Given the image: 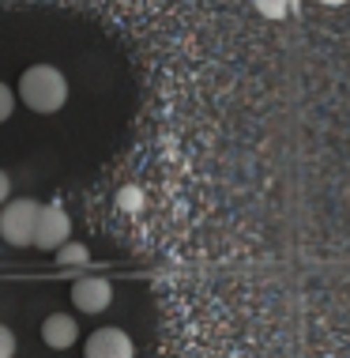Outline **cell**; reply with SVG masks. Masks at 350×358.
Here are the masks:
<instances>
[{
    "mask_svg": "<svg viewBox=\"0 0 350 358\" xmlns=\"http://www.w3.org/2000/svg\"><path fill=\"white\" fill-rule=\"evenodd\" d=\"M19 102L34 113H57L68 102V80L53 64H31L19 76Z\"/></svg>",
    "mask_w": 350,
    "mask_h": 358,
    "instance_id": "1",
    "label": "cell"
},
{
    "mask_svg": "<svg viewBox=\"0 0 350 358\" xmlns=\"http://www.w3.org/2000/svg\"><path fill=\"white\" fill-rule=\"evenodd\" d=\"M38 215H42V204H38V200H27V196L8 200V204L0 208V238H4L8 245H15V249L34 245Z\"/></svg>",
    "mask_w": 350,
    "mask_h": 358,
    "instance_id": "2",
    "label": "cell"
},
{
    "mask_svg": "<svg viewBox=\"0 0 350 358\" xmlns=\"http://www.w3.org/2000/svg\"><path fill=\"white\" fill-rule=\"evenodd\" d=\"M72 241V219L61 204H42V215H38V230H34V245L45 249V253H57V249Z\"/></svg>",
    "mask_w": 350,
    "mask_h": 358,
    "instance_id": "3",
    "label": "cell"
},
{
    "mask_svg": "<svg viewBox=\"0 0 350 358\" xmlns=\"http://www.w3.org/2000/svg\"><path fill=\"white\" fill-rule=\"evenodd\" d=\"M113 302V283L102 275H80L72 283V306L80 313H102Z\"/></svg>",
    "mask_w": 350,
    "mask_h": 358,
    "instance_id": "4",
    "label": "cell"
},
{
    "mask_svg": "<svg viewBox=\"0 0 350 358\" xmlns=\"http://www.w3.org/2000/svg\"><path fill=\"white\" fill-rule=\"evenodd\" d=\"M83 358H136V347L121 328H99V332L87 336Z\"/></svg>",
    "mask_w": 350,
    "mask_h": 358,
    "instance_id": "5",
    "label": "cell"
},
{
    "mask_svg": "<svg viewBox=\"0 0 350 358\" xmlns=\"http://www.w3.org/2000/svg\"><path fill=\"white\" fill-rule=\"evenodd\" d=\"M42 340H45V347H53V351H68V347L80 340V324L68 313H50L42 321Z\"/></svg>",
    "mask_w": 350,
    "mask_h": 358,
    "instance_id": "6",
    "label": "cell"
},
{
    "mask_svg": "<svg viewBox=\"0 0 350 358\" xmlns=\"http://www.w3.org/2000/svg\"><path fill=\"white\" fill-rule=\"evenodd\" d=\"M57 264L61 268H83V264H91V249H87L83 241H64V245L57 249Z\"/></svg>",
    "mask_w": 350,
    "mask_h": 358,
    "instance_id": "7",
    "label": "cell"
},
{
    "mask_svg": "<svg viewBox=\"0 0 350 358\" xmlns=\"http://www.w3.org/2000/svg\"><path fill=\"white\" fill-rule=\"evenodd\" d=\"M252 4H256V12L264 19H286L294 12V0H252Z\"/></svg>",
    "mask_w": 350,
    "mask_h": 358,
    "instance_id": "8",
    "label": "cell"
},
{
    "mask_svg": "<svg viewBox=\"0 0 350 358\" xmlns=\"http://www.w3.org/2000/svg\"><path fill=\"white\" fill-rule=\"evenodd\" d=\"M117 208L124 211V215H136V211H143V192L136 185H124L121 192H117Z\"/></svg>",
    "mask_w": 350,
    "mask_h": 358,
    "instance_id": "9",
    "label": "cell"
},
{
    "mask_svg": "<svg viewBox=\"0 0 350 358\" xmlns=\"http://www.w3.org/2000/svg\"><path fill=\"white\" fill-rule=\"evenodd\" d=\"M12 113H15V91L8 83H0V124L12 117Z\"/></svg>",
    "mask_w": 350,
    "mask_h": 358,
    "instance_id": "10",
    "label": "cell"
},
{
    "mask_svg": "<svg viewBox=\"0 0 350 358\" xmlns=\"http://www.w3.org/2000/svg\"><path fill=\"white\" fill-rule=\"evenodd\" d=\"M12 355H15V336H12V328L0 324V358H12Z\"/></svg>",
    "mask_w": 350,
    "mask_h": 358,
    "instance_id": "11",
    "label": "cell"
},
{
    "mask_svg": "<svg viewBox=\"0 0 350 358\" xmlns=\"http://www.w3.org/2000/svg\"><path fill=\"white\" fill-rule=\"evenodd\" d=\"M8 196H12V178L0 170V204H8Z\"/></svg>",
    "mask_w": 350,
    "mask_h": 358,
    "instance_id": "12",
    "label": "cell"
},
{
    "mask_svg": "<svg viewBox=\"0 0 350 358\" xmlns=\"http://www.w3.org/2000/svg\"><path fill=\"white\" fill-rule=\"evenodd\" d=\"M320 4H328V8H343L347 0H320Z\"/></svg>",
    "mask_w": 350,
    "mask_h": 358,
    "instance_id": "13",
    "label": "cell"
}]
</instances>
